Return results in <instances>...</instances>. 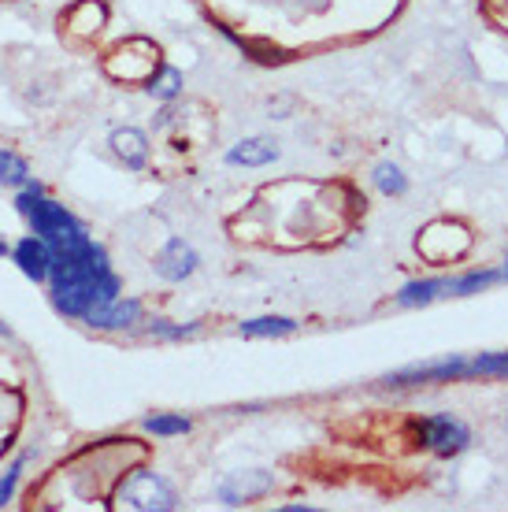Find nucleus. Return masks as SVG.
<instances>
[{
    "label": "nucleus",
    "mask_w": 508,
    "mask_h": 512,
    "mask_svg": "<svg viewBox=\"0 0 508 512\" xmlns=\"http://www.w3.org/2000/svg\"><path fill=\"white\" fill-rule=\"evenodd\" d=\"M293 331H297V320H290V316H256V320L242 323L245 338H279V334Z\"/></svg>",
    "instance_id": "12"
},
{
    "label": "nucleus",
    "mask_w": 508,
    "mask_h": 512,
    "mask_svg": "<svg viewBox=\"0 0 508 512\" xmlns=\"http://www.w3.org/2000/svg\"><path fill=\"white\" fill-rule=\"evenodd\" d=\"M26 461H30V453H23L19 461L8 468V472L0 475V509L8 505V501L15 498V487H19V479H23V468H26Z\"/></svg>",
    "instance_id": "20"
},
{
    "label": "nucleus",
    "mask_w": 508,
    "mask_h": 512,
    "mask_svg": "<svg viewBox=\"0 0 508 512\" xmlns=\"http://www.w3.org/2000/svg\"><path fill=\"white\" fill-rule=\"evenodd\" d=\"M505 427H508V412H505Z\"/></svg>",
    "instance_id": "23"
},
{
    "label": "nucleus",
    "mask_w": 508,
    "mask_h": 512,
    "mask_svg": "<svg viewBox=\"0 0 508 512\" xmlns=\"http://www.w3.org/2000/svg\"><path fill=\"white\" fill-rule=\"evenodd\" d=\"M197 327H201V323H164V320H156L153 327H149V338H167V342H182V338L197 334Z\"/></svg>",
    "instance_id": "19"
},
{
    "label": "nucleus",
    "mask_w": 508,
    "mask_h": 512,
    "mask_svg": "<svg viewBox=\"0 0 508 512\" xmlns=\"http://www.w3.org/2000/svg\"><path fill=\"white\" fill-rule=\"evenodd\" d=\"M271 490V472H242V475H230L227 483L219 487V498L227 505H245V501L260 498Z\"/></svg>",
    "instance_id": "9"
},
{
    "label": "nucleus",
    "mask_w": 508,
    "mask_h": 512,
    "mask_svg": "<svg viewBox=\"0 0 508 512\" xmlns=\"http://www.w3.org/2000/svg\"><path fill=\"white\" fill-rule=\"evenodd\" d=\"M26 182H34V175H30V164H26L19 153H12V149H0V186L23 190Z\"/></svg>",
    "instance_id": "13"
},
{
    "label": "nucleus",
    "mask_w": 508,
    "mask_h": 512,
    "mask_svg": "<svg viewBox=\"0 0 508 512\" xmlns=\"http://www.w3.org/2000/svg\"><path fill=\"white\" fill-rule=\"evenodd\" d=\"M494 282H505V279H501V271H471V275L449 279V297L479 294V290H486V286H494Z\"/></svg>",
    "instance_id": "16"
},
{
    "label": "nucleus",
    "mask_w": 508,
    "mask_h": 512,
    "mask_svg": "<svg viewBox=\"0 0 508 512\" xmlns=\"http://www.w3.org/2000/svg\"><path fill=\"white\" fill-rule=\"evenodd\" d=\"M115 501H119V509H134V512H171L178 505L175 487L156 472H134L130 479H123Z\"/></svg>",
    "instance_id": "2"
},
{
    "label": "nucleus",
    "mask_w": 508,
    "mask_h": 512,
    "mask_svg": "<svg viewBox=\"0 0 508 512\" xmlns=\"http://www.w3.org/2000/svg\"><path fill=\"white\" fill-rule=\"evenodd\" d=\"M141 320V301H134V297H119V301H112L108 308H97V312H89L86 320L89 327H97V331H127V327H134V323Z\"/></svg>",
    "instance_id": "8"
},
{
    "label": "nucleus",
    "mask_w": 508,
    "mask_h": 512,
    "mask_svg": "<svg viewBox=\"0 0 508 512\" xmlns=\"http://www.w3.org/2000/svg\"><path fill=\"white\" fill-rule=\"evenodd\" d=\"M193 423L186 420V416H171V412H156V416H149L145 420V431L156 438H175V435H190Z\"/></svg>",
    "instance_id": "17"
},
{
    "label": "nucleus",
    "mask_w": 508,
    "mask_h": 512,
    "mask_svg": "<svg viewBox=\"0 0 508 512\" xmlns=\"http://www.w3.org/2000/svg\"><path fill=\"white\" fill-rule=\"evenodd\" d=\"M457 379H475V360L471 357H442L427 364H408L401 372H390L382 386H427V383H457Z\"/></svg>",
    "instance_id": "3"
},
{
    "label": "nucleus",
    "mask_w": 508,
    "mask_h": 512,
    "mask_svg": "<svg viewBox=\"0 0 508 512\" xmlns=\"http://www.w3.org/2000/svg\"><path fill=\"white\" fill-rule=\"evenodd\" d=\"M8 253H12V245H8V238L0 234V256H8Z\"/></svg>",
    "instance_id": "21"
},
{
    "label": "nucleus",
    "mask_w": 508,
    "mask_h": 512,
    "mask_svg": "<svg viewBox=\"0 0 508 512\" xmlns=\"http://www.w3.org/2000/svg\"><path fill=\"white\" fill-rule=\"evenodd\" d=\"M416 435H420L423 446L431 449V453H438V457H457V453H464L471 442L468 423L457 420V416H449V412H438V416L420 420Z\"/></svg>",
    "instance_id": "4"
},
{
    "label": "nucleus",
    "mask_w": 508,
    "mask_h": 512,
    "mask_svg": "<svg viewBox=\"0 0 508 512\" xmlns=\"http://www.w3.org/2000/svg\"><path fill=\"white\" fill-rule=\"evenodd\" d=\"M49 297L67 320H86L89 312L119 301V279L104 245L86 238L71 249H56L49 271Z\"/></svg>",
    "instance_id": "1"
},
{
    "label": "nucleus",
    "mask_w": 508,
    "mask_h": 512,
    "mask_svg": "<svg viewBox=\"0 0 508 512\" xmlns=\"http://www.w3.org/2000/svg\"><path fill=\"white\" fill-rule=\"evenodd\" d=\"M12 260H15V268L23 271L30 282H49L52 249H49V242H45V238H38L34 231L23 234V238L12 245Z\"/></svg>",
    "instance_id": "5"
},
{
    "label": "nucleus",
    "mask_w": 508,
    "mask_h": 512,
    "mask_svg": "<svg viewBox=\"0 0 508 512\" xmlns=\"http://www.w3.org/2000/svg\"><path fill=\"white\" fill-rule=\"evenodd\" d=\"M145 93H149V97H156V101H175L178 93H182V71L164 64L153 78H149Z\"/></svg>",
    "instance_id": "15"
},
{
    "label": "nucleus",
    "mask_w": 508,
    "mask_h": 512,
    "mask_svg": "<svg viewBox=\"0 0 508 512\" xmlns=\"http://www.w3.org/2000/svg\"><path fill=\"white\" fill-rule=\"evenodd\" d=\"M501 279L508 282V253H505V268H501Z\"/></svg>",
    "instance_id": "22"
},
{
    "label": "nucleus",
    "mask_w": 508,
    "mask_h": 512,
    "mask_svg": "<svg viewBox=\"0 0 508 512\" xmlns=\"http://www.w3.org/2000/svg\"><path fill=\"white\" fill-rule=\"evenodd\" d=\"M108 145H112V153L123 160V167H130V171H145V164H149V138H145L138 127L112 130Z\"/></svg>",
    "instance_id": "7"
},
{
    "label": "nucleus",
    "mask_w": 508,
    "mask_h": 512,
    "mask_svg": "<svg viewBox=\"0 0 508 512\" xmlns=\"http://www.w3.org/2000/svg\"><path fill=\"white\" fill-rule=\"evenodd\" d=\"M371 182H375V190L386 193V197H401V193H408L405 171H401L397 164H390V160L375 164V171H371Z\"/></svg>",
    "instance_id": "14"
},
{
    "label": "nucleus",
    "mask_w": 508,
    "mask_h": 512,
    "mask_svg": "<svg viewBox=\"0 0 508 512\" xmlns=\"http://www.w3.org/2000/svg\"><path fill=\"white\" fill-rule=\"evenodd\" d=\"M438 297H449V279H423V282H408L397 294V305L401 308H420L431 305Z\"/></svg>",
    "instance_id": "11"
},
{
    "label": "nucleus",
    "mask_w": 508,
    "mask_h": 512,
    "mask_svg": "<svg viewBox=\"0 0 508 512\" xmlns=\"http://www.w3.org/2000/svg\"><path fill=\"white\" fill-rule=\"evenodd\" d=\"M197 264H201V256L193 253V245L190 242H182V238H171V242L156 253V275L167 282H182V279H190L193 271H197Z\"/></svg>",
    "instance_id": "6"
},
{
    "label": "nucleus",
    "mask_w": 508,
    "mask_h": 512,
    "mask_svg": "<svg viewBox=\"0 0 508 512\" xmlns=\"http://www.w3.org/2000/svg\"><path fill=\"white\" fill-rule=\"evenodd\" d=\"M279 160V145L271 138H245L227 153L230 167H267Z\"/></svg>",
    "instance_id": "10"
},
{
    "label": "nucleus",
    "mask_w": 508,
    "mask_h": 512,
    "mask_svg": "<svg viewBox=\"0 0 508 512\" xmlns=\"http://www.w3.org/2000/svg\"><path fill=\"white\" fill-rule=\"evenodd\" d=\"M475 360V375H490V379H508V353H479Z\"/></svg>",
    "instance_id": "18"
}]
</instances>
